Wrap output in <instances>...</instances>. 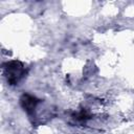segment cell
I'll return each mask as SVG.
<instances>
[{
	"label": "cell",
	"mask_w": 134,
	"mask_h": 134,
	"mask_svg": "<svg viewBox=\"0 0 134 134\" xmlns=\"http://www.w3.org/2000/svg\"><path fill=\"white\" fill-rule=\"evenodd\" d=\"M20 100H21V106H22V108H23L28 114L34 113L35 109L37 108V106H38V104H39V102H40L37 97H35V96L30 95V94H24V95H22V97H21Z\"/></svg>",
	"instance_id": "obj_2"
},
{
	"label": "cell",
	"mask_w": 134,
	"mask_h": 134,
	"mask_svg": "<svg viewBox=\"0 0 134 134\" xmlns=\"http://www.w3.org/2000/svg\"><path fill=\"white\" fill-rule=\"evenodd\" d=\"M3 73L9 85H16L25 75V68L19 61H9L3 65Z\"/></svg>",
	"instance_id": "obj_1"
}]
</instances>
